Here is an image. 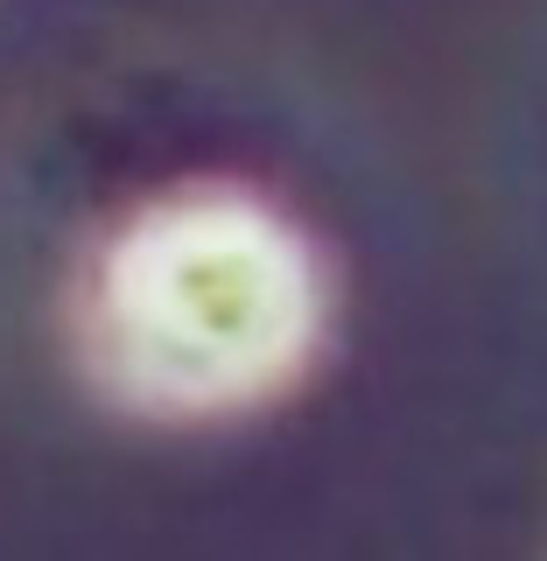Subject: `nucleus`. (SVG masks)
Wrapping results in <instances>:
<instances>
[{
    "label": "nucleus",
    "mask_w": 547,
    "mask_h": 561,
    "mask_svg": "<svg viewBox=\"0 0 547 561\" xmlns=\"http://www.w3.org/2000/svg\"><path fill=\"white\" fill-rule=\"evenodd\" d=\"M323 309V260L274 204L190 190L99 253L84 358L140 414H232L295 386Z\"/></svg>",
    "instance_id": "nucleus-1"
}]
</instances>
